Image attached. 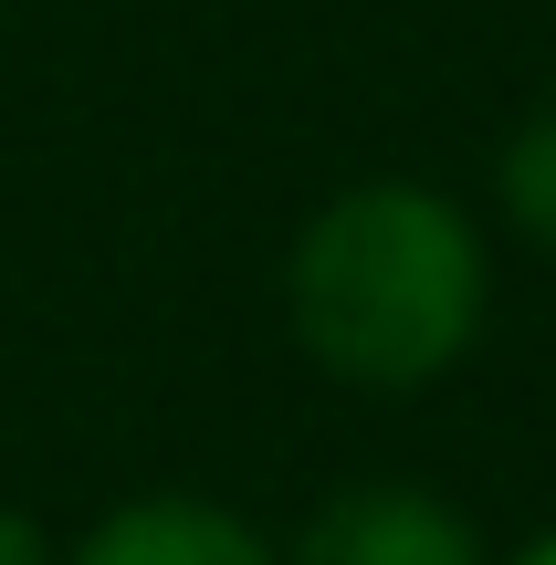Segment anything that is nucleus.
Instances as JSON below:
<instances>
[{
  "label": "nucleus",
  "instance_id": "f257e3e1",
  "mask_svg": "<svg viewBox=\"0 0 556 565\" xmlns=\"http://www.w3.org/2000/svg\"><path fill=\"white\" fill-rule=\"evenodd\" d=\"M494 315V252L473 210L420 179H357L294 231L284 324L336 387H431L473 356Z\"/></svg>",
  "mask_w": 556,
  "mask_h": 565
},
{
  "label": "nucleus",
  "instance_id": "f03ea898",
  "mask_svg": "<svg viewBox=\"0 0 556 565\" xmlns=\"http://www.w3.org/2000/svg\"><path fill=\"white\" fill-rule=\"evenodd\" d=\"M284 565H494L473 513L431 482H347L294 524Z\"/></svg>",
  "mask_w": 556,
  "mask_h": 565
},
{
  "label": "nucleus",
  "instance_id": "7ed1b4c3",
  "mask_svg": "<svg viewBox=\"0 0 556 565\" xmlns=\"http://www.w3.org/2000/svg\"><path fill=\"white\" fill-rule=\"evenodd\" d=\"M63 565H284V545L221 492H126L63 545Z\"/></svg>",
  "mask_w": 556,
  "mask_h": 565
},
{
  "label": "nucleus",
  "instance_id": "20e7f679",
  "mask_svg": "<svg viewBox=\"0 0 556 565\" xmlns=\"http://www.w3.org/2000/svg\"><path fill=\"white\" fill-rule=\"evenodd\" d=\"M494 200H504V221H515L536 252H556V105H546V116H525L515 137H504Z\"/></svg>",
  "mask_w": 556,
  "mask_h": 565
},
{
  "label": "nucleus",
  "instance_id": "39448f33",
  "mask_svg": "<svg viewBox=\"0 0 556 565\" xmlns=\"http://www.w3.org/2000/svg\"><path fill=\"white\" fill-rule=\"evenodd\" d=\"M0 565H63V545L32 524V513H0Z\"/></svg>",
  "mask_w": 556,
  "mask_h": 565
},
{
  "label": "nucleus",
  "instance_id": "423d86ee",
  "mask_svg": "<svg viewBox=\"0 0 556 565\" xmlns=\"http://www.w3.org/2000/svg\"><path fill=\"white\" fill-rule=\"evenodd\" d=\"M504 565H556V534H536V545H515Z\"/></svg>",
  "mask_w": 556,
  "mask_h": 565
}]
</instances>
